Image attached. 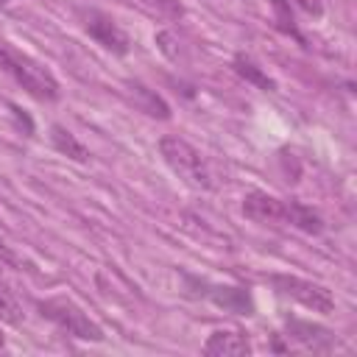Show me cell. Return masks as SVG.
<instances>
[{
    "label": "cell",
    "mask_w": 357,
    "mask_h": 357,
    "mask_svg": "<svg viewBox=\"0 0 357 357\" xmlns=\"http://www.w3.org/2000/svg\"><path fill=\"white\" fill-rule=\"evenodd\" d=\"M0 70H6L31 98L45 100V103L59 100L56 75L45 64H39L36 59H31V56H25V53H20V50H14L3 42H0Z\"/></svg>",
    "instance_id": "obj_1"
},
{
    "label": "cell",
    "mask_w": 357,
    "mask_h": 357,
    "mask_svg": "<svg viewBox=\"0 0 357 357\" xmlns=\"http://www.w3.org/2000/svg\"><path fill=\"white\" fill-rule=\"evenodd\" d=\"M159 156L187 187H192V190H212V173H209L206 159L184 137L165 134L159 139Z\"/></svg>",
    "instance_id": "obj_2"
},
{
    "label": "cell",
    "mask_w": 357,
    "mask_h": 357,
    "mask_svg": "<svg viewBox=\"0 0 357 357\" xmlns=\"http://www.w3.org/2000/svg\"><path fill=\"white\" fill-rule=\"evenodd\" d=\"M36 310L42 318H47L50 324H56L64 335L78 337V340H89V343H100L103 340V329L98 321H92L73 298L67 296H53L45 301H36Z\"/></svg>",
    "instance_id": "obj_3"
},
{
    "label": "cell",
    "mask_w": 357,
    "mask_h": 357,
    "mask_svg": "<svg viewBox=\"0 0 357 357\" xmlns=\"http://www.w3.org/2000/svg\"><path fill=\"white\" fill-rule=\"evenodd\" d=\"M271 284H273L276 293L298 301L301 307H307L312 312H321V315H332L335 312V296L321 282L301 279V276H293V273H273Z\"/></svg>",
    "instance_id": "obj_4"
},
{
    "label": "cell",
    "mask_w": 357,
    "mask_h": 357,
    "mask_svg": "<svg viewBox=\"0 0 357 357\" xmlns=\"http://www.w3.org/2000/svg\"><path fill=\"white\" fill-rule=\"evenodd\" d=\"M78 17H81L84 31H86L103 50H109V53H114V56H128L131 39H128V33L117 25V20H114L112 14H106V11H100V8H81Z\"/></svg>",
    "instance_id": "obj_5"
},
{
    "label": "cell",
    "mask_w": 357,
    "mask_h": 357,
    "mask_svg": "<svg viewBox=\"0 0 357 357\" xmlns=\"http://www.w3.org/2000/svg\"><path fill=\"white\" fill-rule=\"evenodd\" d=\"M284 337L290 351H312V354H326L335 351L337 335L321 324L301 321V318H287L284 321Z\"/></svg>",
    "instance_id": "obj_6"
},
{
    "label": "cell",
    "mask_w": 357,
    "mask_h": 357,
    "mask_svg": "<svg viewBox=\"0 0 357 357\" xmlns=\"http://www.w3.org/2000/svg\"><path fill=\"white\" fill-rule=\"evenodd\" d=\"M201 287L195 296H204L209 298L215 307L226 310V312H237V315H251L254 312V298L245 287H237V284H206L201 279Z\"/></svg>",
    "instance_id": "obj_7"
},
{
    "label": "cell",
    "mask_w": 357,
    "mask_h": 357,
    "mask_svg": "<svg viewBox=\"0 0 357 357\" xmlns=\"http://www.w3.org/2000/svg\"><path fill=\"white\" fill-rule=\"evenodd\" d=\"M243 215L254 223H284V201L265 190H251L243 198Z\"/></svg>",
    "instance_id": "obj_8"
},
{
    "label": "cell",
    "mask_w": 357,
    "mask_h": 357,
    "mask_svg": "<svg viewBox=\"0 0 357 357\" xmlns=\"http://www.w3.org/2000/svg\"><path fill=\"white\" fill-rule=\"evenodd\" d=\"M201 351L206 357H243V354H251V340L245 332L240 329H215L206 343L201 346Z\"/></svg>",
    "instance_id": "obj_9"
},
{
    "label": "cell",
    "mask_w": 357,
    "mask_h": 357,
    "mask_svg": "<svg viewBox=\"0 0 357 357\" xmlns=\"http://www.w3.org/2000/svg\"><path fill=\"white\" fill-rule=\"evenodd\" d=\"M126 95L128 100L134 103V109L145 112L148 117H156V120H170V106L162 100V95L151 86H145L142 81H126Z\"/></svg>",
    "instance_id": "obj_10"
},
{
    "label": "cell",
    "mask_w": 357,
    "mask_h": 357,
    "mask_svg": "<svg viewBox=\"0 0 357 357\" xmlns=\"http://www.w3.org/2000/svg\"><path fill=\"white\" fill-rule=\"evenodd\" d=\"M284 223L293 226V229H298V231H304V234H321L326 229L321 212L312 209L304 201H296V198L284 201Z\"/></svg>",
    "instance_id": "obj_11"
},
{
    "label": "cell",
    "mask_w": 357,
    "mask_h": 357,
    "mask_svg": "<svg viewBox=\"0 0 357 357\" xmlns=\"http://www.w3.org/2000/svg\"><path fill=\"white\" fill-rule=\"evenodd\" d=\"M50 145L61 153V156H67V159H73V162H89V148L67 128V126H61V123H53L50 126Z\"/></svg>",
    "instance_id": "obj_12"
},
{
    "label": "cell",
    "mask_w": 357,
    "mask_h": 357,
    "mask_svg": "<svg viewBox=\"0 0 357 357\" xmlns=\"http://www.w3.org/2000/svg\"><path fill=\"white\" fill-rule=\"evenodd\" d=\"M231 67H234V73L240 75V78H245L248 84H254L257 89H265V92H273L276 89V81L251 59V56H245V53H237L234 59H231Z\"/></svg>",
    "instance_id": "obj_13"
},
{
    "label": "cell",
    "mask_w": 357,
    "mask_h": 357,
    "mask_svg": "<svg viewBox=\"0 0 357 357\" xmlns=\"http://www.w3.org/2000/svg\"><path fill=\"white\" fill-rule=\"evenodd\" d=\"M142 11L165 20V22H176L184 17V3L181 0H134Z\"/></svg>",
    "instance_id": "obj_14"
},
{
    "label": "cell",
    "mask_w": 357,
    "mask_h": 357,
    "mask_svg": "<svg viewBox=\"0 0 357 357\" xmlns=\"http://www.w3.org/2000/svg\"><path fill=\"white\" fill-rule=\"evenodd\" d=\"M271 8H273V22H276V28L304 45V36L298 33L296 20H293V11H290V0H271Z\"/></svg>",
    "instance_id": "obj_15"
},
{
    "label": "cell",
    "mask_w": 357,
    "mask_h": 357,
    "mask_svg": "<svg viewBox=\"0 0 357 357\" xmlns=\"http://www.w3.org/2000/svg\"><path fill=\"white\" fill-rule=\"evenodd\" d=\"M22 307L17 304V298L6 290V287H0V321H6V324H11V326H20L22 324Z\"/></svg>",
    "instance_id": "obj_16"
},
{
    "label": "cell",
    "mask_w": 357,
    "mask_h": 357,
    "mask_svg": "<svg viewBox=\"0 0 357 357\" xmlns=\"http://www.w3.org/2000/svg\"><path fill=\"white\" fill-rule=\"evenodd\" d=\"M178 39H176V33L173 31H159L156 33V45H159V50L170 59V61H178V47H173Z\"/></svg>",
    "instance_id": "obj_17"
},
{
    "label": "cell",
    "mask_w": 357,
    "mask_h": 357,
    "mask_svg": "<svg viewBox=\"0 0 357 357\" xmlns=\"http://www.w3.org/2000/svg\"><path fill=\"white\" fill-rule=\"evenodd\" d=\"M0 265H8V268H17V265H20V257H17L3 240H0Z\"/></svg>",
    "instance_id": "obj_18"
},
{
    "label": "cell",
    "mask_w": 357,
    "mask_h": 357,
    "mask_svg": "<svg viewBox=\"0 0 357 357\" xmlns=\"http://www.w3.org/2000/svg\"><path fill=\"white\" fill-rule=\"evenodd\" d=\"M307 14H315V17H321V0H296Z\"/></svg>",
    "instance_id": "obj_19"
},
{
    "label": "cell",
    "mask_w": 357,
    "mask_h": 357,
    "mask_svg": "<svg viewBox=\"0 0 357 357\" xmlns=\"http://www.w3.org/2000/svg\"><path fill=\"white\" fill-rule=\"evenodd\" d=\"M6 346V335H3V329H0V349Z\"/></svg>",
    "instance_id": "obj_20"
},
{
    "label": "cell",
    "mask_w": 357,
    "mask_h": 357,
    "mask_svg": "<svg viewBox=\"0 0 357 357\" xmlns=\"http://www.w3.org/2000/svg\"><path fill=\"white\" fill-rule=\"evenodd\" d=\"M8 6V0H0V8H6Z\"/></svg>",
    "instance_id": "obj_21"
}]
</instances>
